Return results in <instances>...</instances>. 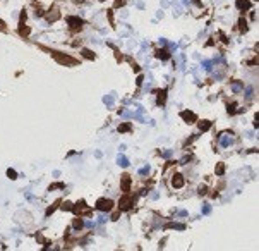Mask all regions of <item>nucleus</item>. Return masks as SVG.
<instances>
[{"instance_id": "11", "label": "nucleus", "mask_w": 259, "mask_h": 251, "mask_svg": "<svg viewBox=\"0 0 259 251\" xmlns=\"http://www.w3.org/2000/svg\"><path fill=\"white\" fill-rule=\"evenodd\" d=\"M209 127H211V122H209V120H203V122H199V129H201V131H208Z\"/></svg>"}, {"instance_id": "21", "label": "nucleus", "mask_w": 259, "mask_h": 251, "mask_svg": "<svg viewBox=\"0 0 259 251\" xmlns=\"http://www.w3.org/2000/svg\"><path fill=\"white\" fill-rule=\"evenodd\" d=\"M118 160H120V165H122V167H127V165H129V163H127V160H125L124 157H120Z\"/></svg>"}, {"instance_id": "3", "label": "nucleus", "mask_w": 259, "mask_h": 251, "mask_svg": "<svg viewBox=\"0 0 259 251\" xmlns=\"http://www.w3.org/2000/svg\"><path fill=\"white\" fill-rule=\"evenodd\" d=\"M172 186H173V188H182V186H184V177H182V175H180V174H177V175H173V179H172Z\"/></svg>"}, {"instance_id": "1", "label": "nucleus", "mask_w": 259, "mask_h": 251, "mask_svg": "<svg viewBox=\"0 0 259 251\" xmlns=\"http://www.w3.org/2000/svg\"><path fill=\"white\" fill-rule=\"evenodd\" d=\"M96 208L100 210V212H110V210L113 208V201H112V200H105V198H101V200L96 201Z\"/></svg>"}, {"instance_id": "19", "label": "nucleus", "mask_w": 259, "mask_h": 251, "mask_svg": "<svg viewBox=\"0 0 259 251\" xmlns=\"http://www.w3.org/2000/svg\"><path fill=\"white\" fill-rule=\"evenodd\" d=\"M7 175H9L10 179H16V172H14L12 169H9V170H7Z\"/></svg>"}, {"instance_id": "16", "label": "nucleus", "mask_w": 259, "mask_h": 251, "mask_svg": "<svg viewBox=\"0 0 259 251\" xmlns=\"http://www.w3.org/2000/svg\"><path fill=\"white\" fill-rule=\"evenodd\" d=\"M74 227H75V229H81V227H82V220H81V218H75V220H74Z\"/></svg>"}, {"instance_id": "14", "label": "nucleus", "mask_w": 259, "mask_h": 251, "mask_svg": "<svg viewBox=\"0 0 259 251\" xmlns=\"http://www.w3.org/2000/svg\"><path fill=\"white\" fill-rule=\"evenodd\" d=\"M223 172H225V165H223V163H218V165H216V174L223 175Z\"/></svg>"}, {"instance_id": "6", "label": "nucleus", "mask_w": 259, "mask_h": 251, "mask_svg": "<svg viewBox=\"0 0 259 251\" xmlns=\"http://www.w3.org/2000/svg\"><path fill=\"white\" fill-rule=\"evenodd\" d=\"M53 57H55V59H57V60H58L60 64H75V60H74V59H70V57H65V55L60 57L58 53H53Z\"/></svg>"}, {"instance_id": "23", "label": "nucleus", "mask_w": 259, "mask_h": 251, "mask_svg": "<svg viewBox=\"0 0 259 251\" xmlns=\"http://www.w3.org/2000/svg\"><path fill=\"white\" fill-rule=\"evenodd\" d=\"M199 193H201V195H204V193H206V186H201V188H199Z\"/></svg>"}, {"instance_id": "18", "label": "nucleus", "mask_w": 259, "mask_h": 251, "mask_svg": "<svg viewBox=\"0 0 259 251\" xmlns=\"http://www.w3.org/2000/svg\"><path fill=\"white\" fill-rule=\"evenodd\" d=\"M57 188L64 189V184H62V182H57V184H53V186H50V191H52V189H57Z\"/></svg>"}, {"instance_id": "9", "label": "nucleus", "mask_w": 259, "mask_h": 251, "mask_svg": "<svg viewBox=\"0 0 259 251\" xmlns=\"http://www.w3.org/2000/svg\"><path fill=\"white\" fill-rule=\"evenodd\" d=\"M156 57H158V59H161V60H168V59H170V53H168L166 50L161 48V50H156Z\"/></svg>"}, {"instance_id": "8", "label": "nucleus", "mask_w": 259, "mask_h": 251, "mask_svg": "<svg viewBox=\"0 0 259 251\" xmlns=\"http://www.w3.org/2000/svg\"><path fill=\"white\" fill-rule=\"evenodd\" d=\"M237 7L240 10H249L251 9V2L249 0H237Z\"/></svg>"}, {"instance_id": "24", "label": "nucleus", "mask_w": 259, "mask_h": 251, "mask_svg": "<svg viewBox=\"0 0 259 251\" xmlns=\"http://www.w3.org/2000/svg\"><path fill=\"white\" fill-rule=\"evenodd\" d=\"M0 29H4V22L0 21Z\"/></svg>"}, {"instance_id": "12", "label": "nucleus", "mask_w": 259, "mask_h": 251, "mask_svg": "<svg viewBox=\"0 0 259 251\" xmlns=\"http://www.w3.org/2000/svg\"><path fill=\"white\" fill-rule=\"evenodd\" d=\"M132 129V126L130 124H122V126H118V133H125V131H130Z\"/></svg>"}, {"instance_id": "17", "label": "nucleus", "mask_w": 259, "mask_h": 251, "mask_svg": "<svg viewBox=\"0 0 259 251\" xmlns=\"http://www.w3.org/2000/svg\"><path fill=\"white\" fill-rule=\"evenodd\" d=\"M19 33H21V35H24V36H27V35H29V29H27V28H22V24H21Z\"/></svg>"}, {"instance_id": "22", "label": "nucleus", "mask_w": 259, "mask_h": 251, "mask_svg": "<svg viewBox=\"0 0 259 251\" xmlns=\"http://www.w3.org/2000/svg\"><path fill=\"white\" fill-rule=\"evenodd\" d=\"M72 208H74L72 203H65V205H64V210H72Z\"/></svg>"}, {"instance_id": "15", "label": "nucleus", "mask_w": 259, "mask_h": 251, "mask_svg": "<svg viewBox=\"0 0 259 251\" xmlns=\"http://www.w3.org/2000/svg\"><path fill=\"white\" fill-rule=\"evenodd\" d=\"M82 55L86 57V59H95V53H93V52H89V50H86V48L82 50Z\"/></svg>"}, {"instance_id": "20", "label": "nucleus", "mask_w": 259, "mask_h": 251, "mask_svg": "<svg viewBox=\"0 0 259 251\" xmlns=\"http://www.w3.org/2000/svg\"><path fill=\"white\" fill-rule=\"evenodd\" d=\"M226 110H228V114H233V112H235V103H230Z\"/></svg>"}, {"instance_id": "7", "label": "nucleus", "mask_w": 259, "mask_h": 251, "mask_svg": "<svg viewBox=\"0 0 259 251\" xmlns=\"http://www.w3.org/2000/svg\"><path fill=\"white\" fill-rule=\"evenodd\" d=\"M120 188H122V191H129V188H130V177L129 175H124V179H122V182H120Z\"/></svg>"}, {"instance_id": "5", "label": "nucleus", "mask_w": 259, "mask_h": 251, "mask_svg": "<svg viewBox=\"0 0 259 251\" xmlns=\"http://www.w3.org/2000/svg\"><path fill=\"white\" fill-rule=\"evenodd\" d=\"M118 205H120V208H122V210H129L130 205H132V200H130L129 196H124L122 200H120V203H118Z\"/></svg>"}, {"instance_id": "10", "label": "nucleus", "mask_w": 259, "mask_h": 251, "mask_svg": "<svg viewBox=\"0 0 259 251\" xmlns=\"http://www.w3.org/2000/svg\"><path fill=\"white\" fill-rule=\"evenodd\" d=\"M165 100H166V91H158V105H165Z\"/></svg>"}, {"instance_id": "2", "label": "nucleus", "mask_w": 259, "mask_h": 251, "mask_svg": "<svg viewBox=\"0 0 259 251\" xmlns=\"http://www.w3.org/2000/svg\"><path fill=\"white\" fill-rule=\"evenodd\" d=\"M67 24L70 26V28H74V29H81L84 22H82V19H79V17L69 16V17H67Z\"/></svg>"}, {"instance_id": "13", "label": "nucleus", "mask_w": 259, "mask_h": 251, "mask_svg": "<svg viewBox=\"0 0 259 251\" xmlns=\"http://www.w3.org/2000/svg\"><path fill=\"white\" fill-rule=\"evenodd\" d=\"M239 28H240V31H242V33H246V31H247V22H246V19H240V21H239Z\"/></svg>"}, {"instance_id": "4", "label": "nucleus", "mask_w": 259, "mask_h": 251, "mask_svg": "<svg viewBox=\"0 0 259 251\" xmlns=\"http://www.w3.org/2000/svg\"><path fill=\"white\" fill-rule=\"evenodd\" d=\"M180 117L184 119V120H187V122H194V120H196V115H194L191 110H184L180 114Z\"/></svg>"}]
</instances>
